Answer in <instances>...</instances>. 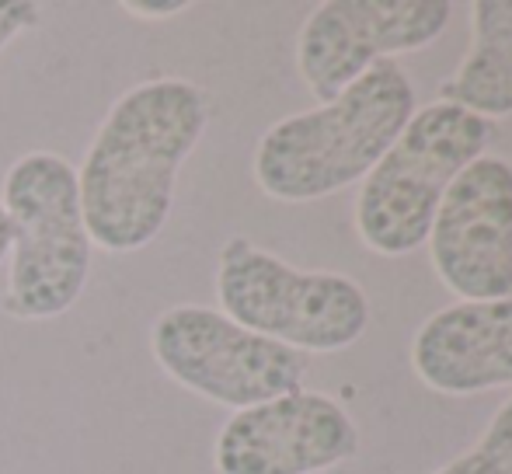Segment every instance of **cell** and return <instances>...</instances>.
Returning a JSON list of instances; mask_svg holds the SVG:
<instances>
[{
    "label": "cell",
    "mask_w": 512,
    "mask_h": 474,
    "mask_svg": "<svg viewBox=\"0 0 512 474\" xmlns=\"http://www.w3.org/2000/svg\"><path fill=\"white\" fill-rule=\"evenodd\" d=\"M209 98L185 77H150L108 109L77 171L91 244L140 251L164 231L182 164L199 147Z\"/></svg>",
    "instance_id": "6da1fadb"
},
{
    "label": "cell",
    "mask_w": 512,
    "mask_h": 474,
    "mask_svg": "<svg viewBox=\"0 0 512 474\" xmlns=\"http://www.w3.org/2000/svg\"><path fill=\"white\" fill-rule=\"evenodd\" d=\"M415 116V88L380 60L314 112L279 119L255 147V182L279 203H314L366 178Z\"/></svg>",
    "instance_id": "7a4b0ae2"
},
{
    "label": "cell",
    "mask_w": 512,
    "mask_h": 474,
    "mask_svg": "<svg viewBox=\"0 0 512 474\" xmlns=\"http://www.w3.org/2000/svg\"><path fill=\"white\" fill-rule=\"evenodd\" d=\"M0 206L11 220V272L0 311L49 321L81 300L91 272L77 168L53 150H28L7 168Z\"/></svg>",
    "instance_id": "3957f363"
},
{
    "label": "cell",
    "mask_w": 512,
    "mask_h": 474,
    "mask_svg": "<svg viewBox=\"0 0 512 474\" xmlns=\"http://www.w3.org/2000/svg\"><path fill=\"white\" fill-rule=\"evenodd\" d=\"M492 122L457 105H425L366 175L356 199V231L377 255L422 248L453 178L485 154Z\"/></svg>",
    "instance_id": "277c9868"
},
{
    "label": "cell",
    "mask_w": 512,
    "mask_h": 474,
    "mask_svg": "<svg viewBox=\"0 0 512 474\" xmlns=\"http://www.w3.org/2000/svg\"><path fill=\"white\" fill-rule=\"evenodd\" d=\"M216 297L230 321L304 356L349 349L370 325V304L356 279L297 269L248 237H230L220 248Z\"/></svg>",
    "instance_id": "5b68a950"
},
{
    "label": "cell",
    "mask_w": 512,
    "mask_h": 474,
    "mask_svg": "<svg viewBox=\"0 0 512 474\" xmlns=\"http://www.w3.org/2000/svg\"><path fill=\"white\" fill-rule=\"evenodd\" d=\"M150 353L185 391L237 412L304 391L307 377L304 353L199 304L157 314L150 325Z\"/></svg>",
    "instance_id": "8992f818"
},
{
    "label": "cell",
    "mask_w": 512,
    "mask_h": 474,
    "mask_svg": "<svg viewBox=\"0 0 512 474\" xmlns=\"http://www.w3.org/2000/svg\"><path fill=\"white\" fill-rule=\"evenodd\" d=\"M446 0H328L297 35V67L317 102H335L373 63L432 46L450 25Z\"/></svg>",
    "instance_id": "52a82bcc"
},
{
    "label": "cell",
    "mask_w": 512,
    "mask_h": 474,
    "mask_svg": "<svg viewBox=\"0 0 512 474\" xmlns=\"http://www.w3.org/2000/svg\"><path fill=\"white\" fill-rule=\"evenodd\" d=\"M432 269L464 300L512 297V164L481 154L446 189L429 227Z\"/></svg>",
    "instance_id": "ba28073f"
},
{
    "label": "cell",
    "mask_w": 512,
    "mask_h": 474,
    "mask_svg": "<svg viewBox=\"0 0 512 474\" xmlns=\"http://www.w3.org/2000/svg\"><path fill=\"white\" fill-rule=\"evenodd\" d=\"M359 450L356 422L328 394L297 391L241 408L213 443L216 474H317Z\"/></svg>",
    "instance_id": "9c48e42d"
},
{
    "label": "cell",
    "mask_w": 512,
    "mask_h": 474,
    "mask_svg": "<svg viewBox=\"0 0 512 474\" xmlns=\"http://www.w3.org/2000/svg\"><path fill=\"white\" fill-rule=\"evenodd\" d=\"M418 380L439 394H478L512 384V297L460 300L436 311L411 342Z\"/></svg>",
    "instance_id": "30bf717a"
},
{
    "label": "cell",
    "mask_w": 512,
    "mask_h": 474,
    "mask_svg": "<svg viewBox=\"0 0 512 474\" xmlns=\"http://www.w3.org/2000/svg\"><path fill=\"white\" fill-rule=\"evenodd\" d=\"M471 53L443 84V102L481 119L512 116V0H478L471 7Z\"/></svg>",
    "instance_id": "8fae6325"
},
{
    "label": "cell",
    "mask_w": 512,
    "mask_h": 474,
    "mask_svg": "<svg viewBox=\"0 0 512 474\" xmlns=\"http://www.w3.org/2000/svg\"><path fill=\"white\" fill-rule=\"evenodd\" d=\"M432 474H512V398L495 412L485 436L464 457Z\"/></svg>",
    "instance_id": "7c38bea8"
},
{
    "label": "cell",
    "mask_w": 512,
    "mask_h": 474,
    "mask_svg": "<svg viewBox=\"0 0 512 474\" xmlns=\"http://www.w3.org/2000/svg\"><path fill=\"white\" fill-rule=\"evenodd\" d=\"M42 18V7L32 0H0V53L21 35L25 28H35Z\"/></svg>",
    "instance_id": "4fadbf2b"
},
{
    "label": "cell",
    "mask_w": 512,
    "mask_h": 474,
    "mask_svg": "<svg viewBox=\"0 0 512 474\" xmlns=\"http://www.w3.org/2000/svg\"><path fill=\"white\" fill-rule=\"evenodd\" d=\"M189 0H122V11L140 21H168L189 11Z\"/></svg>",
    "instance_id": "5bb4252c"
},
{
    "label": "cell",
    "mask_w": 512,
    "mask_h": 474,
    "mask_svg": "<svg viewBox=\"0 0 512 474\" xmlns=\"http://www.w3.org/2000/svg\"><path fill=\"white\" fill-rule=\"evenodd\" d=\"M7 255H11V220H7L4 206H0V265H4Z\"/></svg>",
    "instance_id": "9a60e30c"
}]
</instances>
